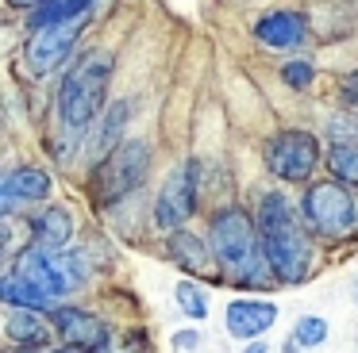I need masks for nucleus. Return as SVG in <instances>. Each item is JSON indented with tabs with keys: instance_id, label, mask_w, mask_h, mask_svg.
I'll return each instance as SVG.
<instances>
[{
	"instance_id": "6ab92c4d",
	"label": "nucleus",
	"mask_w": 358,
	"mask_h": 353,
	"mask_svg": "<svg viewBox=\"0 0 358 353\" xmlns=\"http://www.w3.org/2000/svg\"><path fill=\"white\" fill-rule=\"evenodd\" d=\"M127 119H131V104H112L108 107V119H104V127H101V138H96V146L101 150H112V146L120 142V130L127 127Z\"/></svg>"
},
{
	"instance_id": "aec40b11",
	"label": "nucleus",
	"mask_w": 358,
	"mask_h": 353,
	"mask_svg": "<svg viewBox=\"0 0 358 353\" xmlns=\"http://www.w3.org/2000/svg\"><path fill=\"white\" fill-rule=\"evenodd\" d=\"M331 173H335V181L355 184V188H358V146L355 142H350V146H335V150H331Z\"/></svg>"
},
{
	"instance_id": "ddd939ff",
	"label": "nucleus",
	"mask_w": 358,
	"mask_h": 353,
	"mask_svg": "<svg viewBox=\"0 0 358 353\" xmlns=\"http://www.w3.org/2000/svg\"><path fill=\"white\" fill-rule=\"evenodd\" d=\"M170 257H173V265L189 269V273L216 276V269H212V257H208V250H204V242H201L196 234H189V230H173V234H170Z\"/></svg>"
},
{
	"instance_id": "c85d7f7f",
	"label": "nucleus",
	"mask_w": 358,
	"mask_h": 353,
	"mask_svg": "<svg viewBox=\"0 0 358 353\" xmlns=\"http://www.w3.org/2000/svg\"><path fill=\"white\" fill-rule=\"evenodd\" d=\"M16 353H31V345H24V350H16Z\"/></svg>"
},
{
	"instance_id": "9b49d317",
	"label": "nucleus",
	"mask_w": 358,
	"mask_h": 353,
	"mask_svg": "<svg viewBox=\"0 0 358 353\" xmlns=\"http://www.w3.org/2000/svg\"><path fill=\"white\" fill-rule=\"evenodd\" d=\"M278 322V303L270 299H231L227 303V334L231 338H262Z\"/></svg>"
},
{
	"instance_id": "a878e982",
	"label": "nucleus",
	"mask_w": 358,
	"mask_h": 353,
	"mask_svg": "<svg viewBox=\"0 0 358 353\" xmlns=\"http://www.w3.org/2000/svg\"><path fill=\"white\" fill-rule=\"evenodd\" d=\"M4 211H12V196H8V188H4V181H0V215Z\"/></svg>"
},
{
	"instance_id": "4468645a",
	"label": "nucleus",
	"mask_w": 358,
	"mask_h": 353,
	"mask_svg": "<svg viewBox=\"0 0 358 353\" xmlns=\"http://www.w3.org/2000/svg\"><path fill=\"white\" fill-rule=\"evenodd\" d=\"M70 238H73V215L66 207H47L35 219V242L47 246V250H62Z\"/></svg>"
},
{
	"instance_id": "9d476101",
	"label": "nucleus",
	"mask_w": 358,
	"mask_h": 353,
	"mask_svg": "<svg viewBox=\"0 0 358 353\" xmlns=\"http://www.w3.org/2000/svg\"><path fill=\"white\" fill-rule=\"evenodd\" d=\"M50 322H55L58 338H62L70 350L101 353L104 345H108V326H104L101 319H93V315L78 311V307H58V311L50 315Z\"/></svg>"
},
{
	"instance_id": "39448f33",
	"label": "nucleus",
	"mask_w": 358,
	"mask_h": 353,
	"mask_svg": "<svg viewBox=\"0 0 358 353\" xmlns=\"http://www.w3.org/2000/svg\"><path fill=\"white\" fill-rule=\"evenodd\" d=\"M16 276H24L27 284H35L47 299H58V296H66V292H73L81 284L85 265H81L78 253H55V250L35 242L16 257Z\"/></svg>"
},
{
	"instance_id": "b1692460",
	"label": "nucleus",
	"mask_w": 358,
	"mask_h": 353,
	"mask_svg": "<svg viewBox=\"0 0 358 353\" xmlns=\"http://www.w3.org/2000/svg\"><path fill=\"white\" fill-rule=\"evenodd\" d=\"M173 345H178V350H196V345H201V334H196V330H181V334H173Z\"/></svg>"
},
{
	"instance_id": "f3484780",
	"label": "nucleus",
	"mask_w": 358,
	"mask_h": 353,
	"mask_svg": "<svg viewBox=\"0 0 358 353\" xmlns=\"http://www.w3.org/2000/svg\"><path fill=\"white\" fill-rule=\"evenodd\" d=\"M0 303H12V307H31V311H43L50 307V299L43 296L35 284H27L24 276H0Z\"/></svg>"
},
{
	"instance_id": "0eeeda50",
	"label": "nucleus",
	"mask_w": 358,
	"mask_h": 353,
	"mask_svg": "<svg viewBox=\"0 0 358 353\" xmlns=\"http://www.w3.org/2000/svg\"><path fill=\"white\" fill-rule=\"evenodd\" d=\"M89 23V12L81 15H66V20H50V23H39L31 38L24 46V66L31 69V77H50L66 58H70L73 43H78L81 27Z\"/></svg>"
},
{
	"instance_id": "5701e85b",
	"label": "nucleus",
	"mask_w": 358,
	"mask_h": 353,
	"mask_svg": "<svg viewBox=\"0 0 358 353\" xmlns=\"http://www.w3.org/2000/svg\"><path fill=\"white\" fill-rule=\"evenodd\" d=\"M281 77H285L289 89H308L312 77H316V69H312L308 61H289V66L281 69Z\"/></svg>"
},
{
	"instance_id": "bb28decb",
	"label": "nucleus",
	"mask_w": 358,
	"mask_h": 353,
	"mask_svg": "<svg viewBox=\"0 0 358 353\" xmlns=\"http://www.w3.org/2000/svg\"><path fill=\"white\" fill-rule=\"evenodd\" d=\"M12 4H16V8H43L47 0H12Z\"/></svg>"
},
{
	"instance_id": "2eb2a0df",
	"label": "nucleus",
	"mask_w": 358,
	"mask_h": 353,
	"mask_svg": "<svg viewBox=\"0 0 358 353\" xmlns=\"http://www.w3.org/2000/svg\"><path fill=\"white\" fill-rule=\"evenodd\" d=\"M4 330H8V338L16 345H31V350H39V345L47 342V334H50L47 319H43L39 311H31V307H20V311L8 319V326H4Z\"/></svg>"
},
{
	"instance_id": "f257e3e1",
	"label": "nucleus",
	"mask_w": 358,
	"mask_h": 353,
	"mask_svg": "<svg viewBox=\"0 0 358 353\" xmlns=\"http://www.w3.org/2000/svg\"><path fill=\"white\" fill-rule=\"evenodd\" d=\"M255 227H258V242H262L266 269L285 284H301L312 269V246L293 204L281 192H266L262 204H258Z\"/></svg>"
},
{
	"instance_id": "423d86ee",
	"label": "nucleus",
	"mask_w": 358,
	"mask_h": 353,
	"mask_svg": "<svg viewBox=\"0 0 358 353\" xmlns=\"http://www.w3.org/2000/svg\"><path fill=\"white\" fill-rule=\"evenodd\" d=\"M301 215L312 230H320L327 238H343L358 223V204L343 181H320L308 184V192L301 200Z\"/></svg>"
},
{
	"instance_id": "cd10ccee",
	"label": "nucleus",
	"mask_w": 358,
	"mask_h": 353,
	"mask_svg": "<svg viewBox=\"0 0 358 353\" xmlns=\"http://www.w3.org/2000/svg\"><path fill=\"white\" fill-rule=\"evenodd\" d=\"M247 353H273L270 345H262V342H255V345H247Z\"/></svg>"
},
{
	"instance_id": "6e6552de",
	"label": "nucleus",
	"mask_w": 358,
	"mask_h": 353,
	"mask_svg": "<svg viewBox=\"0 0 358 353\" xmlns=\"http://www.w3.org/2000/svg\"><path fill=\"white\" fill-rule=\"evenodd\" d=\"M266 169L281 181H308L320 165V142L308 130H278L262 150Z\"/></svg>"
},
{
	"instance_id": "1a4fd4ad",
	"label": "nucleus",
	"mask_w": 358,
	"mask_h": 353,
	"mask_svg": "<svg viewBox=\"0 0 358 353\" xmlns=\"http://www.w3.org/2000/svg\"><path fill=\"white\" fill-rule=\"evenodd\" d=\"M196 211V165H178L166 176L162 192L155 200V219L162 230H178Z\"/></svg>"
},
{
	"instance_id": "c756f323",
	"label": "nucleus",
	"mask_w": 358,
	"mask_h": 353,
	"mask_svg": "<svg viewBox=\"0 0 358 353\" xmlns=\"http://www.w3.org/2000/svg\"><path fill=\"white\" fill-rule=\"evenodd\" d=\"M355 303H358V280H355Z\"/></svg>"
},
{
	"instance_id": "412c9836",
	"label": "nucleus",
	"mask_w": 358,
	"mask_h": 353,
	"mask_svg": "<svg viewBox=\"0 0 358 353\" xmlns=\"http://www.w3.org/2000/svg\"><path fill=\"white\" fill-rule=\"evenodd\" d=\"M96 0H47V4L35 12V23H50V20H66V15H81L89 12Z\"/></svg>"
},
{
	"instance_id": "393cba45",
	"label": "nucleus",
	"mask_w": 358,
	"mask_h": 353,
	"mask_svg": "<svg viewBox=\"0 0 358 353\" xmlns=\"http://www.w3.org/2000/svg\"><path fill=\"white\" fill-rule=\"evenodd\" d=\"M343 96H347L350 104L358 107V73H350V77H347V84H343Z\"/></svg>"
},
{
	"instance_id": "7c9ffc66",
	"label": "nucleus",
	"mask_w": 358,
	"mask_h": 353,
	"mask_svg": "<svg viewBox=\"0 0 358 353\" xmlns=\"http://www.w3.org/2000/svg\"><path fill=\"white\" fill-rule=\"evenodd\" d=\"M0 250H4V234H0Z\"/></svg>"
},
{
	"instance_id": "20e7f679",
	"label": "nucleus",
	"mask_w": 358,
	"mask_h": 353,
	"mask_svg": "<svg viewBox=\"0 0 358 353\" xmlns=\"http://www.w3.org/2000/svg\"><path fill=\"white\" fill-rule=\"evenodd\" d=\"M147 173H150V146L143 138H127L101 158V165L89 176V192H93L96 204H116L120 196L139 188L147 181Z\"/></svg>"
},
{
	"instance_id": "7ed1b4c3",
	"label": "nucleus",
	"mask_w": 358,
	"mask_h": 353,
	"mask_svg": "<svg viewBox=\"0 0 358 353\" xmlns=\"http://www.w3.org/2000/svg\"><path fill=\"white\" fill-rule=\"evenodd\" d=\"M108 81H112V54L104 50L81 58L70 69V77L62 81V92H58V115H62L66 127L85 130L101 115L104 96H108Z\"/></svg>"
},
{
	"instance_id": "f03ea898",
	"label": "nucleus",
	"mask_w": 358,
	"mask_h": 353,
	"mask_svg": "<svg viewBox=\"0 0 358 353\" xmlns=\"http://www.w3.org/2000/svg\"><path fill=\"white\" fill-rule=\"evenodd\" d=\"M212 250H216L220 273H227L239 284L266 280V257L258 242V227L243 207H224L212 215Z\"/></svg>"
},
{
	"instance_id": "f8f14e48",
	"label": "nucleus",
	"mask_w": 358,
	"mask_h": 353,
	"mask_svg": "<svg viewBox=\"0 0 358 353\" xmlns=\"http://www.w3.org/2000/svg\"><path fill=\"white\" fill-rule=\"evenodd\" d=\"M255 35H258V43L270 46V50H293V46L304 43L308 23H304L301 12H270L255 23Z\"/></svg>"
},
{
	"instance_id": "4be33fe9",
	"label": "nucleus",
	"mask_w": 358,
	"mask_h": 353,
	"mask_svg": "<svg viewBox=\"0 0 358 353\" xmlns=\"http://www.w3.org/2000/svg\"><path fill=\"white\" fill-rule=\"evenodd\" d=\"M173 299H178V307L189 315V319H204L208 315V299H204V292L196 288V284L181 280L178 288H173Z\"/></svg>"
},
{
	"instance_id": "dca6fc26",
	"label": "nucleus",
	"mask_w": 358,
	"mask_h": 353,
	"mask_svg": "<svg viewBox=\"0 0 358 353\" xmlns=\"http://www.w3.org/2000/svg\"><path fill=\"white\" fill-rule=\"evenodd\" d=\"M4 188H8L12 200H47L50 196V176L43 169H16L12 176H4Z\"/></svg>"
},
{
	"instance_id": "a211bd4d",
	"label": "nucleus",
	"mask_w": 358,
	"mask_h": 353,
	"mask_svg": "<svg viewBox=\"0 0 358 353\" xmlns=\"http://www.w3.org/2000/svg\"><path fill=\"white\" fill-rule=\"evenodd\" d=\"M324 342H327V319H320V315H304V319H296L293 338L285 342V353L312 350V345H324Z\"/></svg>"
}]
</instances>
